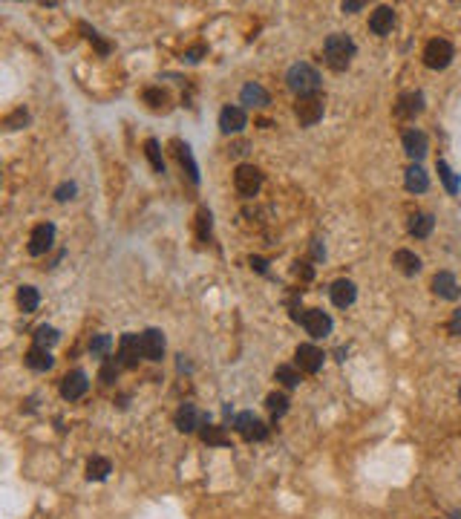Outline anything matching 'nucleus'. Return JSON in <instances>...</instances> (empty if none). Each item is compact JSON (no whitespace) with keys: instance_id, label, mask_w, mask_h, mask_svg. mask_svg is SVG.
<instances>
[{"instance_id":"obj_38","label":"nucleus","mask_w":461,"mask_h":519,"mask_svg":"<svg viewBox=\"0 0 461 519\" xmlns=\"http://www.w3.org/2000/svg\"><path fill=\"white\" fill-rule=\"evenodd\" d=\"M450 332H453V335H461V309H455L453 318H450Z\"/></svg>"},{"instance_id":"obj_1","label":"nucleus","mask_w":461,"mask_h":519,"mask_svg":"<svg viewBox=\"0 0 461 519\" xmlns=\"http://www.w3.org/2000/svg\"><path fill=\"white\" fill-rule=\"evenodd\" d=\"M288 81V90L297 92V99H305V95H317V87H320V72L312 67V64H294L285 75Z\"/></svg>"},{"instance_id":"obj_37","label":"nucleus","mask_w":461,"mask_h":519,"mask_svg":"<svg viewBox=\"0 0 461 519\" xmlns=\"http://www.w3.org/2000/svg\"><path fill=\"white\" fill-rule=\"evenodd\" d=\"M55 197H58V199H61V202H67V199H72V197H75V185H72V182H67V185H61V188H58V190H55Z\"/></svg>"},{"instance_id":"obj_14","label":"nucleus","mask_w":461,"mask_h":519,"mask_svg":"<svg viewBox=\"0 0 461 519\" xmlns=\"http://www.w3.org/2000/svg\"><path fill=\"white\" fill-rule=\"evenodd\" d=\"M403 150H407V156H412V159H424L430 150V142L421 130H407L403 133Z\"/></svg>"},{"instance_id":"obj_33","label":"nucleus","mask_w":461,"mask_h":519,"mask_svg":"<svg viewBox=\"0 0 461 519\" xmlns=\"http://www.w3.org/2000/svg\"><path fill=\"white\" fill-rule=\"evenodd\" d=\"M265 404H268V410H271L274 415H283L288 410V398L283 393H271V395L265 398Z\"/></svg>"},{"instance_id":"obj_21","label":"nucleus","mask_w":461,"mask_h":519,"mask_svg":"<svg viewBox=\"0 0 461 519\" xmlns=\"http://www.w3.org/2000/svg\"><path fill=\"white\" fill-rule=\"evenodd\" d=\"M26 367L35 370V372H47V370L52 367L49 349H44V346H32V349L26 352Z\"/></svg>"},{"instance_id":"obj_2","label":"nucleus","mask_w":461,"mask_h":519,"mask_svg":"<svg viewBox=\"0 0 461 519\" xmlns=\"http://www.w3.org/2000/svg\"><path fill=\"white\" fill-rule=\"evenodd\" d=\"M323 52H326V64H329L332 69H346L349 67V61H352V55H355V41L349 35H329L326 38V47H323Z\"/></svg>"},{"instance_id":"obj_9","label":"nucleus","mask_w":461,"mask_h":519,"mask_svg":"<svg viewBox=\"0 0 461 519\" xmlns=\"http://www.w3.org/2000/svg\"><path fill=\"white\" fill-rule=\"evenodd\" d=\"M294 361H297V370L315 375V372L323 367V352L317 349V346H312V343H303V346H297Z\"/></svg>"},{"instance_id":"obj_7","label":"nucleus","mask_w":461,"mask_h":519,"mask_svg":"<svg viewBox=\"0 0 461 519\" xmlns=\"http://www.w3.org/2000/svg\"><path fill=\"white\" fill-rule=\"evenodd\" d=\"M300 323L305 326V332H309L312 338H326L332 332V318L326 315L323 309H309L300 315Z\"/></svg>"},{"instance_id":"obj_3","label":"nucleus","mask_w":461,"mask_h":519,"mask_svg":"<svg viewBox=\"0 0 461 519\" xmlns=\"http://www.w3.org/2000/svg\"><path fill=\"white\" fill-rule=\"evenodd\" d=\"M234 185L242 197H257L260 188H262V173L254 165H240L234 170Z\"/></svg>"},{"instance_id":"obj_40","label":"nucleus","mask_w":461,"mask_h":519,"mask_svg":"<svg viewBox=\"0 0 461 519\" xmlns=\"http://www.w3.org/2000/svg\"><path fill=\"white\" fill-rule=\"evenodd\" d=\"M251 265L257 268V272H265V260L262 257H251Z\"/></svg>"},{"instance_id":"obj_42","label":"nucleus","mask_w":461,"mask_h":519,"mask_svg":"<svg viewBox=\"0 0 461 519\" xmlns=\"http://www.w3.org/2000/svg\"><path fill=\"white\" fill-rule=\"evenodd\" d=\"M458 398H461V390H458Z\"/></svg>"},{"instance_id":"obj_41","label":"nucleus","mask_w":461,"mask_h":519,"mask_svg":"<svg viewBox=\"0 0 461 519\" xmlns=\"http://www.w3.org/2000/svg\"><path fill=\"white\" fill-rule=\"evenodd\" d=\"M312 252H315V257H323V254H326L323 248H320V242H317V240H315V245H312Z\"/></svg>"},{"instance_id":"obj_39","label":"nucleus","mask_w":461,"mask_h":519,"mask_svg":"<svg viewBox=\"0 0 461 519\" xmlns=\"http://www.w3.org/2000/svg\"><path fill=\"white\" fill-rule=\"evenodd\" d=\"M363 9V0H349V3H343V12H358Z\"/></svg>"},{"instance_id":"obj_29","label":"nucleus","mask_w":461,"mask_h":519,"mask_svg":"<svg viewBox=\"0 0 461 519\" xmlns=\"http://www.w3.org/2000/svg\"><path fill=\"white\" fill-rule=\"evenodd\" d=\"M277 381L283 384V387H297V384H300V372L294 367H288V363H283V367H277Z\"/></svg>"},{"instance_id":"obj_27","label":"nucleus","mask_w":461,"mask_h":519,"mask_svg":"<svg viewBox=\"0 0 461 519\" xmlns=\"http://www.w3.org/2000/svg\"><path fill=\"white\" fill-rule=\"evenodd\" d=\"M438 176H441V182H444V188L450 190V194H458L461 182H458L455 173L450 170V165H447V162H438Z\"/></svg>"},{"instance_id":"obj_10","label":"nucleus","mask_w":461,"mask_h":519,"mask_svg":"<svg viewBox=\"0 0 461 519\" xmlns=\"http://www.w3.org/2000/svg\"><path fill=\"white\" fill-rule=\"evenodd\" d=\"M52 240H55V228H52L49 222L37 225V228L32 231V237H29V254H32V257L47 254L49 248H52Z\"/></svg>"},{"instance_id":"obj_22","label":"nucleus","mask_w":461,"mask_h":519,"mask_svg":"<svg viewBox=\"0 0 461 519\" xmlns=\"http://www.w3.org/2000/svg\"><path fill=\"white\" fill-rule=\"evenodd\" d=\"M392 263L401 268L403 274H410V277L421 272V257H418V254H412V252H407V248H401V252H395Z\"/></svg>"},{"instance_id":"obj_35","label":"nucleus","mask_w":461,"mask_h":519,"mask_svg":"<svg viewBox=\"0 0 461 519\" xmlns=\"http://www.w3.org/2000/svg\"><path fill=\"white\" fill-rule=\"evenodd\" d=\"M115 375H119V363H115V361H107L104 367H101V381H104V384H112Z\"/></svg>"},{"instance_id":"obj_34","label":"nucleus","mask_w":461,"mask_h":519,"mask_svg":"<svg viewBox=\"0 0 461 519\" xmlns=\"http://www.w3.org/2000/svg\"><path fill=\"white\" fill-rule=\"evenodd\" d=\"M110 346H112V338H110V335H95V338L90 340V352H92V355H107Z\"/></svg>"},{"instance_id":"obj_5","label":"nucleus","mask_w":461,"mask_h":519,"mask_svg":"<svg viewBox=\"0 0 461 519\" xmlns=\"http://www.w3.org/2000/svg\"><path fill=\"white\" fill-rule=\"evenodd\" d=\"M450 61H453L450 41H441V38H435V41H430L424 47V64L430 69H444V67H450Z\"/></svg>"},{"instance_id":"obj_23","label":"nucleus","mask_w":461,"mask_h":519,"mask_svg":"<svg viewBox=\"0 0 461 519\" xmlns=\"http://www.w3.org/2000/svg\"><path fill=\"white\" fill-rule=\"evenodd\" d=\"M240 99H242V104H248V107H265V104H268V92H265V87H260V84H245L242 92H240Z\"/></svg>"},{"instance_id":"obj_31","label":"nucleus","mask_w":461,"mask_h":519,"mask_svg":"<svg viewBox=\"0 0 461 519\" xmlns=\"http://www.w3.org/2000/svg\"><path fill=\"white\" fill-rule=\"evenodd\" d=\"M176 147H179V162L187 165V176L194 179V182H199V170H196V165H194V156H190V147H187V145H176Z\"/></svg>"},{"instance_id":"obj_11","label":"nucleus","mask_w":461,"mask_h":519,"mask_svg":"<svg viewBox=\"0 0 461 519\" xmlns=\"http://www.w3.org/2000/svg\"><path fill=\"white\" fill-rule=\"evenodd\" d=\"M142 352L147 361H162L165 355V335L159 329H144L142 332Z\"/></svg>"},{"instance_id":"obj_13","label":"nucleus","mask_w":461,"mask_h":519,"mask_svg":"<svg viewBox=\"0 0 461 519\" xmlns=\"http://www.w3.org/2000/svg\"><path fill=\"white\" fill-rule=\"evenodd\" d=\"M87 387H90L87 375L75 370V372L64 375V381H61V395H64L67 401H75V398H81V395L87 393Z\"/></svg>"},{"instance_id":"obj_15","label":"nucleus","mask_w":461,"mask_h":519,"mask_svg":"<svg viewBox=\"0 0 461 519\" xmlns=\"http://www.w3.org/2000/svg\"><path fill=\"white\" fill-rule=\"evenodd\" d=\"M329 292H332V303H335V306H340V309H346V306H352V303H355V297H358V288H355V283H352V280H335Z\"/></svg>"},{"instance_id":"obj_12","label":"nucleus","mask_w":461,"mask_h":519,"mask_svg":"<svg viewBox=\"0 0 461 519\" xmlns=\"http://www.w3.org/2000/svg\"><path fill=\"white\" fill-rule=\"evenodd\" d=\"M421 110H424V95H421V92H403L398 99V104H395L398 119H415Z\"/></svg>"},{"instance_id":"obj_28","label":"nucleus","mask_w":461,"mask_h":519,"mask_svg":"<svg viewBox=\"0 0 461 519\" xmlns=\"http://www.w3.org/2000/svg\"><path fill=\"white\" fill-rule=\"evenodd\" d=\"M144 153H147V159H150V165H153V170H159V173H165V159H162V153H159V142H144Z\"/></svg>"},{"instance_id":"obj_24","label":"nucleus","mask_w":461,"mask_h":519,"mask_svg":"<svg viewBox=\"0 0 461 519\" xmlns=\"http://www.w3.org/2000/svg\"><path fill=\"white\" fill-rule=\"evenodd\" d=\"M110 470H112V465H110V459H104V456H92L87 461V479H92V482H101V479H107Z\"/></svg>"},{"instance_id":"obj_26","label":"nucleus","mask_w":461,"mask_h":519,"mask_svg":"<svg viewBox=\"0 0 461 519\" xmlns=\"http://www.w3.org/2000/svg\"><path fill=\"white\" fill-rule=\"evenodd\" d=\"M37 303H41V295H37L35 286H21V288H17V306H21L24 312H35Z\"/></svg>"},{"instance_id":"obj_20","label":"nucleus","mask_w":461,"mask_h":519,"mask_svg":"<svg viewBox=\"0 0 461 519\" xmlns=\"http://www.w3.org/2000/svg\"><path fill=\"white\" fill-rule=\"evenodd\" d=\"M199 425H202L199 410L194 407V404H182L179 413H176V427H179L182 433H194Z\"/></svg>"},{"instance_id":"obj_4","label":"nucleus","mask_w":461,"mask_h":519,"mask_svg":"<svg viewBox=\"0 0 461 519\" xmlns=\"http://www.w3.org/2000/svg\"><path fill=\"white\" fill-rule=\"evenodd\" d=\"M294 115L303 127H312L323 119V99L320 95H305V99H297L294 104Z\"/></svg>"},{"instance_id":"obj_36","label":"nucleus","mask_w":461,"mask_h":519,"mask_svg":"<svg viewBox=\"0 0 461 519\" xmlns=\"http://www.w3.org/2000/svg\"><path fill=\"white\" fill-rule=\"evenodd\" d=\"M144 101H150V107H162L165 104V92L162 90H147L144 92Z\"/></svg>"},{"instance_id":"obj_18","label":"nucleus","mask_w":461,"mask_h":519,"mask_svg":"<svg viewBox=\"0 0 461 519\" xmlns=\"http://www.w3.org/2000/svg\"><path fill=\"white\" fill-rule=\"evenodd\" d=\"M433 292L438 297H444V300H455L458 297V283H455V277L450 272H438L433 277Z\"/></svg>"},{"instance_id":"obj_32","label":"nucleus","mask_w":461,"mask_h":519,"mask_svg":"<svg viewBox=\"0 0 461 519\" xmlns=\"http://www.w3.org/2000/svg\"><path fill=\"white\" fill-rule=\"evenodd\" d=\"M202 441H208V445H228V436L222 433V427H202Z\"/></svg>"},{"instance_id":"obj_17","label":"nucleus","mask_w":461,"mask_h":519,"mask_svg":"<svg viewBox=\"0 0 461 519\" xmlns=\"http://www.w3.org/2000/svg\"><path fill=\"white\" fill-rule=\"evenodd\" d=\"M219 127H222V133H240L245 127V110L242 107H225L219 113Z\"/></svg>"},{"instance_id":"obj_8","label":"nucleus","mask_w":461,"mask_h":519,"mask_svg":"<svg viewBox=\"0 0 461 519\" xmlns=\"http://www.w3.org/2000/svg\"><path fill=\"white\" fill-rule=\"evenodd\" d=\"M234 427H237V433L242 436V438H248V441H260V438H265V425L262 421L254 415V413H240L237 415V421H234Z\"/></svg>"},{"instance_id":"obj_19","label":"nucleus","mask_w":461,"mask_h":519,"mask_svg":"<svg viewBox=\"0 0 461 519\" xmlns=\"http://www.w3.org/2000/svg\"><path fill=\"white\" fill-rule=\"evenodd\" d=\"M403 185H407V190H412V194H424V190L430 188L427 170L421 167V165H410L407 167V176H403Z\"/></svg>"},{"instance_id":"obj_30","label":"nucleus","mask_w":461,"mask_h":519,"mask_svg":"<svg viewBox=\"0 0 461 519\" xmlns=\"http://www.w3.org/2000/svg\"><path fill=\"white\" fill-rule=\"evenodd\" d=\"M58 340V332L52 329V326H37V329H35V346H44V349H47V346H52Z\"/></svg>"},{"instance_id":"obj_6","label":"nucleus","mask_w":461,"mask_h":519,"mask_svg":"<svg viewBox=\"0 0 461 519\" xmlns=\"http://www.w3.org/2000/svg\"><path fill=\"white\" fill-rule=\"evenodd\" d=\"M144 358V352H142V335H121V340H119V363L121 367H127V370H133V367H139V361Z\"/></svg>"},{"instance_id":"obj_25","label":"nucleus","mask_w":461,"mask_h":519,"mask_svg":"<svg viewBox=\"0 0 461 519\" xmlns=\"http://www.w3.org/2000/svg\"><path fill=\"white\" fill-rule=\"evenodd\" d=\"M433 225H435V220L430 214H412L410 217V234L412 237H430Z\"/></svg>"},{"instance_id":"obj_16","label":"nucleus","mask_w":461,"mask_h":519,"mask_svg":"<svg viewBox=\"0 0 461 519\" xmlns=\"http://www.w3.org/2000/svg\"><path fill=\"white\" fill-rule=\"evenodd\" d=\"M392 24H395V12L389 6H378L369 17V29L375 35H389L392 32Z\"/></svg>"}]
</instances>
